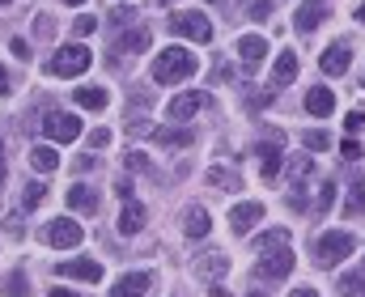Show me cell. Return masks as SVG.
<instances>
[{
  "label": "cell",
  "mask_w": 365,
  "mask_h": 297,
  "mask_svg": "<svg viewBox=\"0 0 365 297\" xmlns=\"http://www.w3.org/2000/svg\"><path fill=\"white\" fill-rule=\"evenodd\" d=\"M195 68H200V60H195L187 47H166V51H158V60H153V81H158V85H179V81H187Z\"/></svg>",
  "instance_id": "obj_1"
},
{
  "label": "cell",
  "mask_w": 365,
  "mask_h": 297,
  "mask_svg": "<svg viewBox=\"0 0 365 297\" xmlns=\"http://www.w3.org/2000/svg\"><path fill=\"white\" fill-rule=\"evenodd\" d=\"M353 251H357V238H353L349 229H327V234H319V242H314L319 268H336V264L349 259Z\"/></svg>",
  "instance_id": "obj_2"
},
{
  "label": "cell",
  "mask_w": 365,
  "mask_h": 297,
  "mask_svg": "<svg viewBox=\"0 0 365 297\" xmlns=\"http://www.w3.org/2000/svg\"><path fill=\"white\" fill-rule=\"evenodd\" d=\"M90 47L86 43H68V47H60L51 60H47V73L51 77H81L86 68H90Z\"/></svg>",
  "instance_id": "obj_3"
},
{
  "label": "cell",
  "mask_w": 365,
  "mask_h": 297,
  "mask_svg": "<svg viewBox=\"0 0 365 297\" xmlns=\"http://www.w3.org/2000/svg\"><path fill=\"white\" fill-rule=\"evenodd\" d=\"M81 238H86V229H81L73 217H56V221H47V229H43V242H47V246H56V251L81 246Z\"/></svg>",
  "instance_id": "obj_4"
},
{
  "label": "cell",
  "mask_w": 365,
  "mask_h": 297,
  "mask_svg": "<svg viewBox=\"0 0 365 297\" xmlns=\"http://www.w3.org/2000/svg\"><path fill=\"white\" fill-rule=\"evenodd\" d=\"M170 30L179 34V38H191V43H208L212 38V21L204 17V13H195V9H182L170 17Z\"/></svg>",
  "instance_id": "obj_5"
},
{
  "label": "cell",
  "mask_w": 365,
  "mask_h": 297,
  "mask_svg": "<svg viewBox=\"0 0 365 297\" xmlns=\"http://www.w3.org/2000/svg\"><path fill=\"white\" fill-rule=\"evenodd\" d=\"M43 132H47L51 145H68V140L81 136V119H77V115H64V110H51V115L43 119Z\"/></svg>",
  "instance_id": "obj_6"
},
{
  "label": "cell",
  "mask_w": 365,
  "mask_h": 297,
  "mask_svg": "<svg viewBox=\"0 0 365 297\" xmlns=\"http://www.w3.org/2000/svg\"><path fill=\"white\" fill-rule=\"evenodd\" d=\"M238 60H242V73L255 77L259 64L268 60V38H264V34H242V38H238Z\"/></svg>",
  "instance_id": "obj_7"
},
{
  "label": "cell",
  "mask_w": 365,
  "mask_h": 297,
  "mask_svg": "<svg viewBox=\"0 0 365 297\" xmlns=\"http://www.w3.org/2000/svg\"><path fill=\"white\" fill-rule=\"evenodd\" d=\"M289 272H293V246L268 251V255H259V264H255V276H264V281H280V276H289Z\"/></svg>",
  "instance_id": "obj_8"
},
{
  "label": "cell",
  "mask_w": 365,
  "mask_h": 297,
  "mask_svg": "<svg viewBox=\"0 0 365 297\" xmlns=\"http://www.w3.org/2000/svg\"><path fill=\"white\" fill-rule=\"evenodd\" d=\"M259 221H264V204H259V199H247V204H234V208H230L234 234H251Z\"/></svg>",
  "instance_id": "obj_9"
},
{
  "label": "cell",
  "mask_w": 365,
  "mask_h": 297,
  "mask_svg": "<svg viewBox=\"0 0 365 297\" xmlns=\"http://www.w3.org/2000/svg\"><path fill=\"white\" fill-rule=\"evenodd\" d=\"M145 47H149V26H132L128 34L115 38L110 56H115V60H128V56H136V51H145Z\"/></svg>",
  "instance_id": "obj_10"
},
{
  "label": "cell",
  "mask_w": 365,
  "mask_h": 297,
  "mask_svg": "<svg viewBox=\"0 0 365 297\" xmlns=\"http://www.w3.org/2000/svg\"><path fill=\"white\" fill-rule=\"evenodd\" d=\"M153 289V272H128L110 285V297H145Z\"/></svg>",
  "instance_id": "obj_11"
},
{
  "label": "cell",
  "mask_w": 365,
  "mask_h": 297,
  "mask_svg": "<svg viewBox=\"0 0 365 297\" xmlns=\"http://www.w3.org/2000/svg\"><path fill=\"white\" fill-rule=\"evenodd\" d=\"M349 64H353V51H349V43H336V47H327V51H323V60H319V68H323L327 77H344V73H349Z\"/></svg>",
  "instance_id": "obj_12"
},
{
  "label": "cell",
  "mask_w": 365,
  "mask_h": 297,
  "mask_svg": "<svg viewBox=\"0 0 365 297\" xmlns=\"http://www.w3.org/2000/svg\"><path fill=\"white\" fill-rule=\"evenodd\" d=\"M60 276H73V281L98 285V281H102V264H98V259H64V264H60Z\"/></svg>",
  "instance_id": "obj_13"
},
{
  "label": "cell",
  "mask_w": 365,
  "mask_h": 297,
  "mask_svg": "<svg viewBox=\"0 0 365 297\" xmlns=\"http://www.w3.org/2000/svg\"><path fill=\"white\" fill-rule=\"evenodd\" d=\"M323 17H327V0H302V4H297V13H293V26H297L302 34H310Z\"/></svg>",
  "instance_id": "obj_14"
},
{
  "label": "cell",
  "mask_w": 365,
  "mask_h": 297,
  "mask_svg": "<svg viewBox=\"0 0 365 297\" xmlns=\"http://www.w3.org/2000/svg\"><path fill=\"white\" fill-rule=\"evenodd\" d=\"M255 157H259V174H264V179H276V174H280V157H284V153H280V140H276V136L255 149Z\"/></svg>",
  "instance_id": "obj_15"
},
{
  "label": "cell",
  "mask_w": 365,
  "mask_h": 297,
  "mask_svg": "<svg viewBox=\"0 0 365 297\" xmlns=\"http://www.w3.org/2000/svg\"><path fill=\"white\" fill-rule=\"evenodd\" d=\"M145 204H136V199H123V208H119V234H140L145 229Z\"/></svg>",
  "instance_id": "obj_16"
},
{
  "label": "cell",
  "mask_w": 365,
  "mask_h": 297,
  "mask_svg": "<svg viewBox=\"0 0 365 297\" xmlns=\"http://www.w3.org/2000/svg\"><path fill=\"white\" fill-rule=\"evenodd\" d=\"M208 229H212V221H208V208H200V204H195V208H187V217H182V234L200 242V238H208Z\"/></svg>",
  "instance_id": "obj_17"
},
{
  "label": "cell",
  "mask_w": 365,
  "mask_h": 297,
  "mask_svg": "<svg viewBox=\"0 0 365 297\" xmlns=\"http://www.w3.org/2000/svg\"><path fill=\"white\" fill-rule=\"evenodd\" d=\"M284 246H293V234H289L284 225H276V229H264V234L255 238V251H259V255H268V251H284Z\"/></svg>",
  "instance_id": "obj_18"
},
{
  "label": "cell",
  "mask_w": 365,
  "mask_h": 297,
  "mask_svg": "<svg viewBox=\"0 0 365 297\" xmlns=\"http://www.w3.org/2000/svg\"><path fill=\"white\" fill-rule=\"evenodd\" d=\"M30 166H34L38 174L60 170V153H56V145H38V149H30Z\"/></svg>",
  "instance_id": "obj_19"
},
{
  "label": "cell",
  "mask_w": 365,
  "mask_h": 297,
  "mask_svg": "<svg viewBox=\"0 0 365 297\" xmlns=\"http://www.w3.org/2000/svg\"><path fill=\"white\" fill-rule=\"evenodd\" d=\"M306 110H310L314 119H327V115L336 110V94H331V90H310V94H306Z\"/></svg>",
  "instance_id": "obj_20"
},
{
  "label": "cell",
  "mask_w": 365,
  "mask_h": 297,
  "mask_svg": "<svg viewBox=\"0 0 365 297\" xmlns=\"http://www.w3.org/2000/svg\"><path fill=\"white\" fill-rule=\"evenodd\" d=\"M200 106H204V94H195V90H191V94H179V98L170 102V119H175V123H182V119H191Z\"/></svg>",
  "instance_id": "obj_21"
},
{
  "label": "cell",
  "mask_w": 365,
  "mask_h": 297,
  "mask_svg": "<svg viewBox=\"0 0 365 297\" xmlns=\"http://www.w3.org/2000/svg\"><path fill=\"white\" fill-rule=\"evenodd\" d=\"M153 136H158V145H166V149H187V145H191V127H187V123H179V127H158Z\"/></svg>",
  "instance_id": "obj_22"
},
{
  "label": "cell",
  "mask_w": 365,
  "mask_h": 297,
  "mask_svg": "<svg viewBox=\"0 0 365 297\" xmlns=\"http://www.w3.org/2000/svg\"><path fill=\"white\" fill-rule=\"evenodd\" d=\"M68 208H73V212H98V196H93L90 187H86V183H77V187H68Z\"/></svg>",
  "instance_id": "obj_23"
},
{
  "label": "cell",
  "mask_w": 365,
  "mask_h": 297,
  "mask_svg": "<svg viewBox=\"0 0 365 297\" xmlns=\"http://www.w3.org/2000/svg\"><path fill=\"white\" fill-rule=\"evenodd\" d=\"M297 68H302L297 56H293V51H280V56H276V68H272V81L276 85H289V81L297 77Z\"/></svg>",
  "instance_id": "obj_24"
},
{
  "label": "cell",
  "mask_w": 365,
  "mask_h": 297,
  "mask_svg": "<svg viewBox=\"0 0 365 297\" xmlns=\"http://www.w3.org/2000/svg\"><path fill=\"white\" fill-rule=\"evenodd\" d=\"M195 272H200L204 281H217V276L230 272V259H225V255H204V259L195 264Z\"/></svg>",
  "instance_id": "obj_25"
},
{
  "label": "cell",
  "mask_w": 365,
  "mask_h": 297,
  "mask_svg": "<svg viewBox=\"0 0 365 297\" xmlns=\"http://www.w3.org/2000/svg\"><path fill=\"white\" fill-rule=\"evenodd\" d=\"M77 106L102 110V106H106V90H102V85H81V90H77Z\"/></svg>",
  "instance_id": "obj_26"
},
{
  "label": "cell",
  "mask_w": 365,
  "mask_h": 297,
  "mask_svg": "<svg viewBox=\"0 0 365 297\" xmlns=\"http://www.w3.org/2000/svg\"><path fill=\"white\" fill-rule=\"evenodd\" d=\"M365 212V179H357L349 187V204H344V217H361Z\"/></svg>",
  "instance_id": "obj_27"
},
{
  "label": "cell",
  "mask_w": 365,
  "mask_h": 297,
  "mask_svg": "<svg viewBox=\"0 0 365 297\" xmlns=\"http://www.w3.org/2000/svg\"><path fill=\"white\" fill-rule=\"evenodd\" d=\"M340 297H365V272L340 276Z\"/></svg>",
  "instance_id": "obj_28"
},
{
  "label": "cell",
  "mask_w": 365,
  "mask_h": 297,
  "mask_svg": "<svg viewBox=\"0 0 365 297\" xmlns=\"http://www.w3.org/2000/svg\"><path fill=\"white\" fill-rule=\"evenodd\" d=\"M302 145H306V149H314V153H323L331 140H327V132H302Z\"/></svg>",
  "instance_id": "obj_29"
},
{
  "label": "cell",
  "mask_w": 365,
  "mask_h": 297,
  "mask_svg": "<svg viewBox=\"0 0 365 297\" xmlns=\"http://www.w3.org/2000/svg\"><path fill=\"white\" fill-rule=\"evenodd\" d=\"M4 297H26V276H21V272H13V276L4 281Z\"/></svg>",
  "instance_id": "obj_30"
},
{
  "label": "cell",
  "mask_w": 365,
  "mask_h": 297,
  "mask_svg": "<svg viewBox=\"0 0 365 297\" xmlns=\"http://www.w3.org/2000/svg\"><path fill=\"white\" fill-rule=\"evenodd\" d=\"M208 183H212V187H238V174H230V170H208Z\"/></svg>",
  "instance_id": "obj_31"
},
{
  "label": "cell",
  "mask_w": 365,
  "mask_h": 297,
  "mask_svg": "<svg viewBox=\"0 0 365 297\" xmlns=\"http://www.w3.org/2000/svg\"><path fill=\"white\" fill-rule=\"evenodd\" d=\"M93 30H98V21H93V17H77V21H73V34H77V38H90Z\"/></svg>",
  "instance_id": "obj_32"
},
{
  "label": "cell",
  "mask_w": 365,
  "mask_h": 297,
  "mask_svg": "<svg viewBox=\"0 0 365 297\" xmlns=\"http://www.w3.org/2000/svg\"><path fill=\"white\" fill-rule=\"evenodd\" d=\"M43 196H47V187H43V183H30V187H26V208H38Z\"/></svg>",
  "instance_id": "obj_33"
},
{
  "label": "cell",
  "mask_w": 365,
  "mask_h": 297,
  "mask_svg": "<svg viewBox=\"0 0 365 297\" xmlns=\"http://www.w3.org/2000/svg\"><path fill=\"white\" fill-rule=\"evenodd\" d=\"M340 153H344V162H357V157H361V145H357V140L349 136V140L340 145Z\"/></svg>",
  "instance_id": "obj_34"
},
{
  "label": "cell",
  "mask_w": 365,
  "mask_h": 297,
  "mask_svg": "<svg viewBox=\"0 0 365 297\" xmlns=\"http://www.w3.org/2000/svg\"><path fill=\"white\" fill-rule=\"evenodd\" d=\"M361 123H365V115H361V110H349V119H344L349 136H357V132H361Z\"/></svg>",
  "instance_id": "obj_35"
},
{
  "label": "cell",
  "mask_w": 365,
  "mask_h": 297,
  "mask_svg": "<svg viewBox=\"0 0 365 297\" xmlns=\"http://www.w3.org/2000/svg\"><path fill=\"white\" fill-rule=\"evenodd\" d=\"M9 47H13V56H17V60H30V43H26V38H13Z\"/></svg>",
  "instance_id": "obj_36"
},
{
  "label": "cell",
  "mask_w": 365,
  "mask_h": 297,
  "mask_svg": "<svg viewBox=\"0 0 365 297\" xmlns=\"http://www.w3.org/2000/svg\"><path fill=\"white\" fill-rule=\"evenodd\" d=\"M90 145H93V149H106V145H110V132H106V127H98V132L90 136Z\"/></svg>",
  "instance_id": "obj_37"
},
{
  "label": "cell",
  "mask_w": 365,
  "mask_h": 297,
  "mask_svg": "<svg viewBox=\"0 0 365 297\" xmlns=\"http://www.w3.org/2000/svg\"><path fill=\"white\" fill-rule=\"evenodd\" d=\"M115 196H119V204H123V199H132V183H128V179H119V183H115Z\"/></svg>",
  "instance_id": "obj_38"
},
{
  "label": "cell",
  "mask_w": 365,
  "mask_h": 297,
  "mask_svg": "<svg viewBox=\"0 0 365 297\" xmlns=\"http://www.w3.org/2000/svg\"><path fill=\"white\" fill-rule=\"evenodd\" d=\"M128 166H132V170H149V162H145V153H128Z\"/></svg>",
  "instance_id": "obj_39"
},
{
  "label": "cell",
  "mask_w": 365,
  "mask_h": 297,
  "mask_svg": "<svg viewBox=\"0 0 365 297\" xmlns=\"http://www.w3.org/2000/svg\"><path fill=\"white\" fill-rule=\"evenodd\" d=\"M51 297H77L73 289H64V285H51Z\"/></svg>",
  "instance_id": "obj_40"
},
{
  "label": "cell",
  "mask_w": 365,
  "mask_h": 297,
  "mask_svg": "<svg viewBox=\"0 0 365 297\" xmlns=\"http://www.w3.org/2000/svg\"><path fill=\"white\" fill-rule=\"evenodd\" d=\"M289 297H319V293H314L310 285H302V289H293V293H289Z\"/></svg>",
  "instance_id": "obj_41"
},
{
  "label": "cell",
  "mask_w": 365,
  "mask_h": 297,
  "mask_svg": "<svg viewBox=\"0 0 365 297\" xmlns=\"http://www.w3.org/2000/svg\"><path fill=\"white\" fill-rule=\"evenodd\" d=\"M4 94H9V73L0 68V98H4Z\"/></svg>",
  "instance_id": "obj_42"
},
{
  "label": "cell",
  "mask_w": 365,
  "mask_h": 297,
  "mask_svg": "<svg viewBox=\"0 0 365 297\" xmlns=\"http://www.w3.org/2000/svg\"><path fill=\"white\" fill-rule=\"evenodd\" d=\"M357 21L365 26V4H357Z\"/></svg>",
  "instance_id": "obj_43"
},
{
  "label": "cell",
  "mask_w": 365,
  "mask_h": 297,
  "mask_svg": "<svg viewBox=\"0 0 365 297\" xmlns=\"http://www.w3.org/2000/svg\"><path fill=\"white\" fill-rule=\"evenodd\" d=\"M0 179H4V145H0Z\"/></svg>",
  "instance_id": "obj_44"
},
{
  "label": "cell",
  "mask_w": 365,
  "mask_h": 297,
  "mask_svg": "<svg viewBox=\"0 0 365 297\" xmlns=\"http://www.w3.org/2000/svg\"><path fill=\"white\" fill-rule=\"evenodd\" d=\"M64 4H86V0H64Z\"/></svg>",
  "instance_id": "obj_45"
},
{
  "label": "cell",
  "mask_w": 365,
  "mask_h": 297,
  "mask_svg": "<svg viewBox=\"0 0 365 297\" xmlns=\"http://www.w3.org/2000/svg\"><path fill=\"white\" fill-rule=\"evenodd\" d=\"M361 90H365V73H361Z\"/></svg>",
  "instance_id": "obj_46"
},
{
  "label": "cell",
  "mask_w": 365,
  "mask_h": 297,
  "mask_svg": "<svg viewBox=\"0 0 365 297\" xmlns=\"http://www.w3.org/2000/svg\"><path fill=\"white\" fill-rule=\"evenodd\" d=\"M162 4H170V0H162Z\"/></svg>",
  "instance_id": "obj_47"
},
{
  "label": "cell",
  "mask_w": 365,
  "mask_h": 297,
  "mask_svg": "<svg viewBox=\"0 0 365 297\" xmlns=\"http://www.w3.org/2000/svg\"><path fill=\"white\" fill-rule=\"evenodd\" d=\"M0 4H9V0H0Z\"/></svg>",
  "instance_id": "obj_48"
},
{
  "label": "cell",
  "mask_w": 365,
  "mask_h": 297,
  "mask_svg": "<svg viewBox=\"0 0 365 297\" xmlns=\"http://www.w3.org/2000/svg\"><path fill=\"white\" fill-rule=\"evenodd\" d=\"M259 297H264V293H259Z\"/></svg>",
  "instance_id": "obj_49"
}]
</instances>
